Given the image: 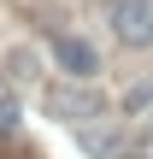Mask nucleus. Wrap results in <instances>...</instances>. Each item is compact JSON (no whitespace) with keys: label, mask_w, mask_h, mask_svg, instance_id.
Masks as SVG:
<instances>
[{"label":"nucleus","mask_w":153,"mask_h":159,"mask_svg":"<svg viewBox=\"0 0 153 159\" xmlns=\"http://www.w3.org/2000/svg\"><path fill=\"white\" fill-rule=\"evenodd\" d=\"M12 77H18V83H29V77H35V53H24V47H18V53H12Z\"/></svg>","instance_id":"6"},{"label":"nucleus","mask_w":153,"mask_h":159,"mask_svg":"<svg viewBox=\"0 0 153 159\" xmlns=\"http://www.w3.org/2000/svg\"><path fill=\"white\" fill-rule=\"evenodd\" d=\"M47 112H59L71 124H88V118H100V100L88 89H47Z\"/></svg>","instance_id":"3"},{"label":"nucleus","mask_w":153,"mask_h":159,"mask_svg":"<svg viewBox=\"0 0 153 159\" xmlns=\"http://www.w3.org/2000/svg\"><path fill=\"white\" fill-rule=\"evenodd\" d=\"M124 112H130V118H147L153 112V83H136V89L124 94Z\"/></svg>","instance_id":"5"},{"label":"nucleus","mask_w":153,"mask_h":159,"mask_svg":"<svg viewBox=\"0 0 153 159\" xmlns=\"http://www.w3.org/2000/svg\"><path fill=\"white\" fill-rule=\"evenodd\" d=\"M12 130H18V106H12V100H0V136H12Z\"/></svg>","instance_id":"7"},{"label":"nucleus","mask_w":153,"mask_h":159,"mask_svg":"<svg viewBox=\"0 0 153 159\" xmlns=\"http://www.w3.org/2000/svg\"><path fill=\"white\" fill-rule=\"evenodd\" d=\"M53 65L65 71V77H77V83H88L94 71H100V53L83 41V35H53Z\"/></svg>","instance_id":"1"},{"label":"nucleus","mask_w":153,"mask_h":159,"mask_svg":"<svg viewBox=\"0 0 153 159\" xmlns=\"http://www.w3.org/2000/svg\"><path fill=\"white\" fill-rule=\"evenodd\" d=\"M83 148H88L94 159H118V148H124V142H118L112 130H83Z\"/></svg>","instance_id":"4"},{"label":"nucleus","mask_w":153,"mask_h":159,"mask_svg":"<svg viewBox=\"0 0 153 159\" xmlns=\"http://www.w3.org/2000/svg\"><path fill=\"white\" fill-rule=\"evenodd\" d=\"M112 24L130 47H147L153 41V0H118L112 6Z\"/></svg>","instance_id":"2"}]
</instances>
